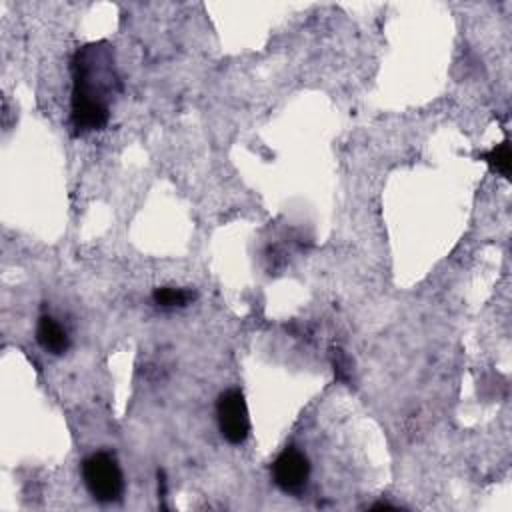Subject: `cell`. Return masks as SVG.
Masks as SVG:
<instances>
[{
	"mask_svg": "<svg viewBox=\"0 0 512 512\" xmlns=\"http://www.w3.org/2000/svg\"><path fill=\"white\" fill-rule=\"evenodd\" d=\"M70 122L76 134L102 130L110 118V100L120 92L114 50L108 42H92L72 56Z\"/></svg>",
	"mask_w": 512,
	"mask_h": 512,
	"instance_id": "1",
	"label": "cell"
},
{
	"mask_svg": "<svg viewBox=\"0 0 512 512\" xmlns=\"http://www.w3.org/2000/svg\"><path fill=\"white\" fill-rule=\"evenodd\" d=\"M82 478L96 502H118L124 494V474L110 452H94L82 462Z\"/></svg>",
	"mask_w": 512,
	"mask_h": 512,
	"instance_id": "2",
	"label": "cell"
},
{
	"mask_svg": "<svg viewBox=\"0 0 512 512\" xmlns=\"http://www.w3.org/2000/svg\"><path fill=\"white\" fill-rule=\"evenodd\" d=\"M216 420L222 438L234 446L242 444L250 434V418L244 394L238 388L224 390L216 400Z\"/></svg>",
	"mask_w": 512,
	"mask_h": 512,
	"instance_id": "3",
	"label": "cell"
},
{
	"mask_svg": "<svg viewBox=\"0 0 512 512\" xmlns=\"http://www.w3.org/2000/svg\"><path fill=\"white\" fill-rule=\"evenodd\" d=\"M274 484L286 494H300L310 478V460L296 446H286L272 464Z\"/></svg>",
	"mask_w": 512,
	"mask_h": 512,
	"instance_id": "4",
	"label": "cell"
},
{
	"mask_svg": "<svg viewBox=\"0 0 512 512\" xmlns=\"http://www.w3.org/2000/svg\"><path fill=\"white\" fill-rule=\"evenodd\" d=\"M36 340L46 352H50L54 356H60L70 348V336H68L66 328L50 314H42L38 318Z\"/></svg>",
	"mask_w": 512,
	"mask_h": 512,
	"instance_id": "5",
	"label": "cell"
},
{
	"mask_svg": "<svg viewBox=\"0 0 512 512\" xmlns=\"http://www.w3.org/2000/svg\"><path fill=\"white\" fill-rule=\"evenodd\" d=\"M192 298H194L192 290L172 288V286H160L152 292V300L160 308H182V306L190 304Z\"/></svg>",
	"mask_w": 512,
	"mask_h": 512,
	"instance_id": "6",
	"label": "cell"
},
{
	"mask_svg": "<svg viewBox=\"0 0 512 512\" xmlns=\"http://www.w3.org/2000/svg\"><path fill=\"white\" fill-rule=\"evenodd\" d=\"M484 160L488 162V166L502 174V176H508L510 174V144L508 142H502L498 146H494L490 152L484 154Z\"/></svg>",
	"mask_w": 512,
	"mask_h": 512,
	"instance_id": "7",
	"label": "cell"
}]
</instances>
